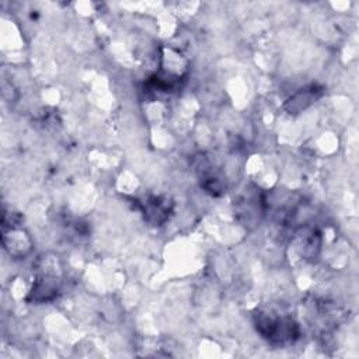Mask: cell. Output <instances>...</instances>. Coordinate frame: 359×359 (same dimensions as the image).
<instances>
[{"label":"cell","mask_w":359,"mask_h":359,"mask_svg":"<svg viewBox=\"0 0 359 359\" xmlns=\"http://www.w3.org/2000/svg\"><path fill=\"white\" fill-rule=\"evenodd\" d=\"M323 95V87L318 84H310L304 88L296 91L286 102L285 109L289 114H299L304 111L307 107L314 104Z\"/></svg>","instance_id":"7a4b0ae2"},{"label":"cell","mask_w":359,"mask_h":359,"mask_svg":"<svg viewBox=\"0 0 359 359\" xmlns=\"http://www.w3.org/2000/svg\"><path fill=\"white\" fill-rule=\"evenodd\" d=\"M257 331L272 344L293 342L299 337V327L290 317L273 316L271 313H257L254 316Z\"/></svg>","instance_id":"6da1fadb"},{"label":"cell","mask_w":359,"mask_h":359,"mask_svg":"<svg viewBox=\"0 0 359 359\" xmlns=\"http://www.w3.org/2000/svg\"><path fill=\"white\" fill-rule=\"evenodd\" d=\"M142 212L147 222L153 224H161L171 212V203L167 198L161 196H151L147 198L144 202H140Z\"/></svg>","instance_id":"3957f363"},{"label":"cell","mask_w":359,"mask_h":359,"mask_svg":"<svg viewBox=\"0 0 359 359\" xmlns=\"http://www.w3.org/2000/svg\"><path fill=\"white\" fill-rule=\"evenodd\" d=\"M56 293H57L56 278H49L48 275H42L34 282L28 299L34 302H48V300H52L56 296Z\"/></svg>","instance_id":"277c9868"}]
</instances>
